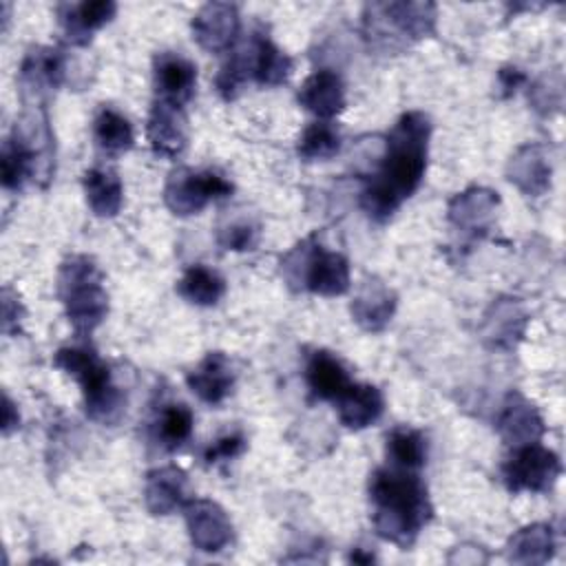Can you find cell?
<instances>
[{
  "mask_svg": "<svg viewBox=\"0 0 566 566\" xmlns=\"http://www.w3.org/2000/svg\"><path fill=\"white\" fill-rule=\"evenodd\" d=\"M431 122L422 111H407L398 117L385 142L378 172L360 192V208L374 221H387L409 199L427 170Z\"/></svg>",
  "mask_w": 566,
  "mask_h": 566,
  "instance_id": "cell-1",
  "label": "cell"
},
{
  "mask_svg": "<svg viewBox=\"0 0 566 566\" xmlns=\"http://www.w3.org/2000/svg\"><path fill=\"white\" fill-rule=\"evenodd\" d=\"M369 500L376 533L398 546H409L433 513L427 486L409 469H376L369 478Z\"/></svg>",
  "mask_w": 566,
  "mask_h": 566,
  "instance_id": "cell-2",
  "label": "cell"
},
{
  "mask_svg": "<svg viewBox=\"0 0 566 566\" xmlns=\"http://www.w3.org/2000/svg\"><path fill=\"white\" fill-rule=\"evenodd\" d=\"M97 263L86 254H71L57 270V296L77 336H88L108 314V294Z\"/></svg>",
  "mask_w": 566,
  "mask_h": 566,
  "instance_id": "cell-3",
  "label": "cell"
},
{
  "mask_svg": "<svg viewBox=\"0 0 566 566\" xmlns=\"http://www.w3.org/2000/svg\"><path fill=\"white\" fill-rule=\"evenodd\" d=\"M53 365L77 380L84 396V411L99 424H117L126 409L122 389L113 382L108 365L91 347H62Z\"/></svg>",
  "mask_w": 566,
  "mask_h": 566,
  "instance_id": "cell-4",
  "label": "cell"
},
{
  "mask_svg": "<svg viewBox=\"0 0 566 566\" xmlns=\"http://www.w3.org/2000/svg\"><path fill=\"white\" fill-rule=\"evenodd\" d=\"M283 276L292 290L318 296H340L352 283L349 261L340 252L321 248L316 237H307L283 259Z\"/></svg>",
  "mask_w": 566,
  "mask_h": 566,
  "instance_id": "cell-5",
  "label": "cell"
},
{
  "mask_svg": "<svg viewBox=\"0 0 566 566\" xmlns=\"http://www.w3.org/2000/svg\"><path fill=\"white\" fill-rule=\"evenodd\" d=\"M363 18L365 38L371 44L391 29L398 49H402L409 42L436 33L438 9L433 2H371L365 7Z\"/></svg>",
  "mask_w": 566,
  "mask_h": 566,
  "instance_id": "cell-6",
  "label": "cell"
},
{
  "mask_svg": "<svg viewBox=\"0 0 566 566\" xmlns=\"http://www.w3.org/2000/svg\"><path fill=\"white\" fill-rule=\"evenodd\" d=\"M232 192V184L214 170H195L179 166L172 170L164 186V201L177 217H190L201 212L210 201L226 199Z\"/></svg>",
  "mask_w": 566,
  "mask_h": 566,
  "instance_id": "cell-7",
  "label": "cell"
},
{
  "mask_svg": "<svg viewBox=\"0 0 566 566\" xmlns=\"http://www.w3.org/2000/svg\"><path fill=\"white\" fill-rule=\"evenodd\" d=\"M562 475V462L557 453L542 447L539 442L515 447L511 458L502 464V480L509 491H551Z\"/></svg>",
  "mask_w": 566,
  "mask_h": 566,
  "instance_id": "cell-8",
  "label": "cell"
},
{
  "mask_svg": "<svg viewBox=\"0 0 566 566\" xmlns=\"http://www.w3.org/2000/svg\"><path fill=\"white\" fill-rule=\"evenodd\" d=\"M184 515L195 548L203 553H219L232 542V522L217 502L201 497L188 500Z\"/></svg>",
  "mask_w": 566,
  "mask_h": 566,
  "instance_id": "cell-9",
  "label": "cell"
},
{
  "mask_svg": "<svg viewBox=\"0 0 566 566\" xmlns=\"http://www.w3.org/2000/svg\"><path fill=\"white\" fill-rule=\"evenodd\" d=\"M146 139L155 155L179 157L188 146V117L184 106L155 99L146 122Z\"/></svg>",
  "mask_w": 566,
  "mask_h": 566,
  "instance_id": "cell-10",
  "label": "cell"
},
{
  "mask_svg": "<svg viewBox=\"0 0 566 566\" xmlns=\"http://www.w3.org/2000/svg\"><path fill=\"white\" fill-rule=\"evenodd\" d=\"M190 29L203 51L223 53L239 35V9L230 2H208L195 13Z\"/></svg>",
  "mask_w": 566,
  "mask_h": 566,
  "instance_id": "cell-11",
  "label": "cell"
},
{
  "mask_svg": "<svg viewBox=\"0 0 566 566\" xmlns=\"http://www.w3.org/2000/svg\"><path fill=\"white\" fill-rule=\"evenodd\" d=\"M55 11L64 38L73 46H86L93 33L115 18L117 4L113 0H82L62 2L55 7Z\"/></svg>",
  "mask_w": 566,
  "mask_h": 566,
  "instance_id": "cell-12",
  "label": "cell"
},
{
  "mask_svg": "<svg viewBox=\"0 0 566 566\" xmlns=\"http://www.w3.org/2000/svg\"><path fill=\"white\" fill-rule=\"evenodd\" d=\"M495 427L502 440L513 449L539 442V438L546 431L537 407L528 398H524L520 391H511L506 396Z\"/></svg>",
  "mask_w": 566,
  "mask_h": 566,
  "instance_id": "cell-13",
  "label": "cell"
},
{
  "mask_svg": "<svg viewBox=\"0 0 566 566\" xmlns=\"http://www.w3.org/2000/svg\"><path fill=\"white\" fill-rule=\"evenodd\" d=\"M190 391L206 405H221L234 387V369L223 352L206 354L186 376Z\"/></svg>",
  "mask_w": 566,
  "mask_h": 566,
  "instance_id": "cell-14",
  "label": "cell"
},
{
  "mask_svg": "<svg viewBox=\"0 0 566 566\" xmlns=\"http://www.w3.org/2000/svg\"><path fill=\"white\" fill-rule=\"evenodd\" d=\"M497 206V192L482 186H471L449 201L447 217L458 230L467 234H482L489 230Z\"/></svg>",
  "mask_w": 566,
  "mask_h": 566,
  "instance_id": "cell-15",
  "label": "cell"
},
{
  "mask_svg": "<svg viewBox=\"0 0 566 566\" xmlns=\"http://www.w3.org/2000/svg\"><path fill=\"white\" fill-rule=\"evenodd\" d=\"M188 475L175 464L157 467L146 473L144 504L153 515H168L188 502Z\"/></svg>",
  "mask_w": 566,
  "mask_h": 566,
  "instance_id": "cell-16",
  "label": "cell"
},
{
  "mask_svg": "<svg viewBox=\"0 0 566 566\" xmlns=\"http://www.w3.org/2000/svg\"><path fill=\"white\" fill-rule=\"evenodd\" d=\"M157 99L184 106L197 86V66L179 53H159L153 64Z\"/></svg>",
  "mask_w": 566,
  "mask_h": 566,
  "instance_id": "cell-17",
  "label": "cell"
},
{
  "mask_svg": "<svg viewBox=\"0 0 566 566\" xmlns=\"http://www.w3.org/2000/svg\"><path fill=\"white\" fill-rule=\"evenodd\" d=\"M398 298L391 287H387L380 279L367 276L358 294L352 301V318L365 329V332H382L389 321L394 318Z\"/></svg>",
  "mask_w": 566,
  "mask_h": 566,
  "instance_id": "cell-18",
  "label": "cell"
},
{
  "mask_svg": "<svg viewBox=\"0 0 566 566\" xmlns=\"http://www.w3.org/2000/svg\"><path fill=\"white\" fill-rule=\"evenodd\" d=\"M296 99L305 111L327 122L345 108V84L338 73L329 69H321V71H314L310 77H305Z\"/></svg>",
  "mask_w": 566,
  "mask_h": 566,
  "instance_id": "cell-19",
  "label": "cell"
},
{
  "mask_svg": "<svg viewBox=\"0 0 566 566\" xmlns=\"http://www.w3.org/2000/svg\"><path fill=\"white\" fill-rule=\"evenodd\" d=\"M526 327V314L522 303L511 296H502L491 303L482 321V338L495 349H511L517 345Z\"/></svg>",
  "mask_w": 566,
  "mask_h": 566,
  "instance_id": "cell-20",
  "label": "cell"
},
{
  "mask_svg": "<svg viewBox=\"0 0 566 566\" xmlns=\"http://www.w3.org/2000/svg\"><path fill=\"white\" fill-rule=\"evenodd\" d=\"M551 157L546 146L526 144L517 148V153L509 159L506 177L515 184L524 195H544L551 186Z\"/></svg>",
  "mask_w": 566,
  "mask_h": 566,
  "instance_id": "cell-21",
  "label": "cell"
},
{
  "mask_svg": "<svg viewBox=\"0 0 566 566\" xmlns=\"http://www.w3.org/2000/svg\"><path fill=\"white\" fill-rule=\"evenodd\" d=\"M334 405H336L340 424L354 431H360L374 424L385 411L382 391L376 385H367V382H352L334 400Z\"/></svg>",
  "mask_w": 566,
  "mask_h": 566,
  "instance_id": "cell-22",
  "label": "cell"
},
{
  "mask_svg": "<svg viewBox=\"0 0 566 566\" xmlns=\"http://www.w3.org/2000/svg\"><path fill=\"white\" fill-rule=\"evenodd\" d=\"M66 57L60 49L35 46L31 49L20 66V84L24 91H53L64 82Z\"/></svg>",
  "mask_w": 566,
  "mask_h": 566,
  "instance_id": "cell-23",
  "label": "cell"
},
{
  "mask_svg": "<svg viewBox=\"0 0 566 566\" xmlns=\"http://www.w3.org/2000/svg\"><path fill=\"white\" fill-rule=\"evenodd\" d=\"M305 382L314 398L332 400V402L352 385L345 365L325 349H316L307 358Z\"/></svg>",
  "mask_w": 566,
  "mask_h": 566,
  "instance_id": "cell-24",
  "label": "cell"
},
{
  "mask_svg": "<svg viewBox=\"0 0 566 566\" xmlns=\"http://www.w3.org/2000/svg\"><path fill=\"white\" fill-rule=\"evenodd\" d=\"M33 139L15 124L13 133L7 137L0 155L2 186L7 190H20L22 184L33 175L38 164V150H33Z\"/></svg>",
  "mask_w": 566,
  "mask_h": 566,
  "instance_id": "cell-25",
  "label": "cell"
},
{
  "mask_svg": "<svg viewBox=\"0 0 566 566\" xmlns=\"http://www.w3.org/2000/svg\"><path fill=\"white\" fill-rule=\"evenodd\" d=\"M294 69L292 57L281 51L268 35L254 33L250 42V73L252 80L261 86L283 84Z\"/></svg>",
  "mask_w": 566,
  "mask_h": 566,
  "instance_id": "cell-26",
  "label": "cell"
},
{
  "mask_svg": "<svg viewBox=\"0 0 566 566\" xmlns=\"http://www.w3.org/2000/svg\"><path fill=\"white\" fill-rule=\"evenodd\" d=\"M84 195L86 203L95 217H115L124 203V186L115 170L111 168H88L84 172Z\"/></svg>",
  "mask_w": 566,
  "mask_h": 566,
  "instance_id": "cell-27",
  "label": "cell"
},
{
  "mask_svg": "<svg viewBox=\"0 0 566 566\" xmlns=\"http://www.w3.org/2000/svg\"><path fill=\"white\" fill-rule=\"evenodd\" d=\"M555 539L548 524L520 528L506 544V557L515 564H546L553 557Z\"/></svg>",
  "mask_w": 566,
  "mask_h": 566,
  "instance_id": "cell-28",
  "label": "cell"
},
{
  "mask_svg": "<svg viewBox=\"0 0 566 566\" xmlns=\"http://www.w3.org/2000/svg\"><path fill=\"white\" fill-rule=\"evenodd\" d=\"M93 137L97 148L108 155V157H117L126 150L133 148L135 144V133L130 122L115 108L104 106L99 108V113L93 119Z\"/></svg>",
  "mask_w": 566,
  "mask_h": 566,
  "instance_id": "cell-29",
  "label": "cell"
},
{
  "mask_svg": "<svg viewBox=\"0 0 566 566\" xmlns=\"http://www.w3.org/2000/svg\"><path fill=\"white\" fill-rule=\"evenodd\" d=\"M177 292L192 305L210 307L223 298L226 279L217 270L197 263L184 272V276L177 283Z\"/></svg>",
  "mask_w": 566,
  "mask_h": 566,
  "instance_id": "cell-30",
  "label": "cell"
},
{
  "mask_svg": "<svg viewBox=\"0 0 566 566\" xmlns=\"http://www.w3.org/2000/svg\"><path fill=\"white\" fill-rule=\"evenodd\" d=\"M195 416L184 402H168L155 418L153 436L164 451H177L192 436Z\"/></svg>",
  "mask_w": 566,
  "mask_h": 566,
  "instance_id": "cell-31",
  "label": "cell"
},
{
  "mask_svg": "<svg viewBox=\"0 0 566 566\" xmlns=\"http://www.w3.org/2000/svg\"><path fill=\"white\" fill-rule=\"evenodd\" d=\"M387 458L391 467L416 471L427 460V440L411 427H394L387 433Z\"/></svg>",
  "mask_w": 566,
  "mask_h": 566,
  "instance_id": "cell-32",
  "label": "cell"
},
{
  "mask_svg": "<svg viewBox=\"0 0 566 566\" xmlns=\"http://www.w3.org/2000/svg\"><path fill=\"white\" fill-rule=\"evenodd\" d=\"M340 150V133L332 122H314L298 137L296 153L305 161H325Z\"/></svg>",
  "mask_w": 566,
  "mask_h": 566,
  "instance_id": "cell-33",
  "label": "cell"
},
{
  "mask_svg": "<svg viewBox=\"0 0 566 566\" xmlns=\"http://www.w3.org/2000/svg\"><path fill=\"white\" fill-rule=\"evenodd\" d=\"M256 241H259V226L250 221H234L219 232V243L226 250H234V252L254 250Z\"/></svg>",
  "mask_w": 566,
  "mask_h": 566,
  "instance_id": "cell-34",
  "label": "cell"
},
{
  "mask_svg": "<svg viewBox=\"0 0 566 566\" xmlns=\"http://www.w3.org/2000/svg\"><path fill=\"white\" fill-rule=\"evenodd\" d=\"M245 438L241 431H230L221 438H217L203 453L206 464H219V462H228L234 460L237 455H241L245 451Z\"/></svg>",
  "mask_w": 566,
  "mask_h": 566,
  "instance_id": "cell-35",
  "label": "cell"
},
{
  "mask_svg": "<svg viewBox=\"0 0 566 566\" xmlns=\"http://www.w3.org/2000/svg\"><path fill=\"white\" fill-rule=\"evenodd\" d=\"M22 316H24V310L18 294L11 287H4L2 290V332L15 334L20 329Z\"/></svg>",
  "mask_w": 566,
  "mask_h": 566,
  "instance_id": "cell-36",
  "label": "cell"
},
{
  "mask_svg": "<svg viewBox=\"0 0 566 566\" xmlns=\"http://www.w3.org/2000/svg\"><path fill=\"white\" fill-rule=\"evenodd\" d=\"M500 88H502V95L509 97L511 93H515V88L526 80V75L515 69V66H506V69H500Z\"/></svg>",
  "mask_w": 566,
  "mask_h": 566,
  "instance_id": "cell-37",
  "label": "cell"
},
{
  "mask_svg": "<svg viewBox=\"0 0 566 566\" xmlns=\"http://www.w3.org/2000/svg\"><path fill=\"white\" fill-rule=\"evenodd\" d=\"M20 424V413L18 407L11 402V398L4 394L2 398V431L11 433Z\"/></svg>",
  "mask_w": 566,
  "mask_h": 566,
  "instance_id": "cell-38",
  "label": "cell"
}]
</instances>
